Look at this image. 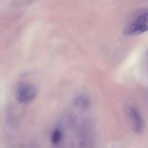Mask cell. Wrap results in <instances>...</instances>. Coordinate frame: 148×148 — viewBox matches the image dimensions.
<instances>
[{"mask_svg":"<svg viewBox=\"0 0 148 148\" xmlns=\"http://www.w3.org/2000/svg\"><path fill=\"white\" fill-rule=\"evenodd\" d=\"M146 12H148V10H146Z\"/></svg>","mask_w":148,"mask_h":148,"instance_id":"cell-6","label":"cell"},{"mask_svg":"<svg viewBox=\"0 0 148 148\" xmlns=\"http://www.w3.org/2000/svg\"><path fill=\"white\" fill-rule=\"evenodd\" d=\"M38 94L37 88L29 83H21L16 91V99L20 104H29L33 101Z\"/></svg>","mask_w":148,"mask_h":148,"instance_id":"cell-2","label":"cell"},{"mask_svg":"<svg viewBox=\"0 0 148 148\" xmlns=\"http://www.w3.org/2000/svg\"><path fill=\"white\" fill-rule=\"evenodd\" d=\"M75 105L79 107L86 108L89 106V101L85 97H78L75 100Z\"/></svg>","mask_w":148,"mask_h":148,"instance_id":"cell-4","label":"cell"},{"mask_svg":"<svg viewBox=\"0 0 148 148\" xmlns=\"http://www.w3.org/2000/svg\"><path fill=\"white\" fill-rule=\"evenodd\" d=\"M130 118H131L132 126H133L135 132H137V133L141 132L143 130V127H144L143 119H142L139 112H138V110L135 109L134 107H132L130 109Z\"/></svg>","mask_w":148,"mask_h":148,"instance_id":"cell-3","label":"cell"},{"mask_svg":"<svg viewBox=\"0 0 148 148\" xmlns=\"http://www.w3.org/2000/svg\"><path fill=\"white\" fill-rule=\"evenodd\" d=\"M61 137H62L61 132L59 130H58V129L54 130V132H52V135H51V141H52V143L53 144H58L60 141Z\"/></svg>","mask_w":148,"mask_h":148,"instance_id":"cell-5","label":"cell"},{"mask_svg":"<svg viewBox=\"0 0 148 148\" xmlns=\"http://www.w3.org/2000/svg\"><path fill=\"white\" fill-rule=\"evenodd\" d=\"M148 32V12L146 10L139 12L124 29L126 36H137Z\"/></svg>","mask_w":148,"mask_h":148,"instance_id":"cell-1","label":"cell"}]
</instances>
